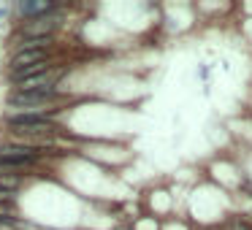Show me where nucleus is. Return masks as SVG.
Returning <instances> with one entry per match:
<instances>
[{
	"instance_id": "7",
	"label": "nucleus",
	"mask_w": 252,
	"mask_h": 230,
	"mask_svg": "<svg viewBox=\"0 0 252 230\" xmlns=\"http://www.w3.org/2000/svg\"><path fill=\"white\" fill-rule=\"evenodd\" d=\"M44 73H49V62H38V65L22 68V71H11V79L17 84H22V82H30L35 76H44Z\"/></svg>"
},
{
	"instance_id": "8",
	"label": "nucleus",
	"mask_w": 252,
	"mask_h": 230,
	"mask_svg": "<svg viewBox=\"0 0 252 230\" xmlns=\"http://www.w3.org/2000/svg\"><path fill=\"white\" fill-rule=\"evenodd\" d=\"M19 184H22V176L19 173H0V190L14 192V190H19Z\"/></svg>"
},
{
	"instance_id": "5",
	"label": "nucleus",
	"mask_w": 252,
	"mask_h": 230,
	"mask_svg": "<svg viewBox=\"0 0 252 230\" xmlns=\"http://www.w3.org/2000/svg\"><path fill=\"white\" fill-rule=\"evenodd\" d=\"M38 62H49V52H17V55L11 57V71H22V68H30V65H38Z\"/></svg>"
},
{
	"instance_id": "3",
	"label": "nucleus",
	"mask_w": 252,
	"mask_h": 230,
	"mask_svg": "<svg viewBox=\"0 0 252 230\" xmlns=\"http://www.w3.org/2000/svg\"><path fill=\"white\" fill-rule=\"evenodd\" d=\"M57 95V87H41V89H17L8 95V106H19V109H44L52 98Z\"/></svg>"
},
{
	"instance_id": "1",
	"label": "nucleus",
	"mask_w": 252,
	"mask_h": 230,
	"mask_svg": "<svg viewBox=\"0 0 252 230\" xmlns=\"http://www.w3.org/2000/svg\"><path fill=\"white\" fill-rule=\"evenodd\" d=\"M49 109H22V111H11L6 116V122L11 127H17L19 133H49L55 127V122L46 114Z\"/></svg>"
},
{
	"instance_id": "6",
	"label": "nucleus",
	"mask_w": 252,
	"mask_h": 230,
	"mask_svg": "<svg viewBox=\"0 0 252 230\" xmlns=\"http://www.w3.org/2000/svg\"><path fill=\"white\" fill-rule=\"evenodd\" d=\"M19 11L30 19H38V17H49L55 11V6H52L49 0H25L22 6H19Z\"/></svg>"
},
{
	"instance_id": "10",
	"label": "nucleus",
	"mask_w": 252,
	"mask_h": 230,
	"mask_svg": "<svg viewBox=\"0 0 252 230\" xmlns=\"http://www.w3.org/2000/svg\"><path fill=\"white\" fill-rule=\"evenodd\" d=\"M250 225H252V217H250Z\"/></svg>"
},
{
	"instance_id": "9",
	"label": "nucleus",
	"mask_w": 252,
	"mask_h": 230,
	"mask_svg": "<svg viewBox=\"0 0 252 230\" xmlns=\"http://www.w3.org/2000/svg\"><path fill=\"white\" fill-rule=\"evenodd\" d=\"M14 201V192H6V190H0V206L3 203H11Z\"/></svg>"
},
{
	"instance_id": "4",
	"label": "nucleus",
	"mask_w": 252,
	"mask_h": 230,
	"mask_svg": "<svg viewBox=\"0 0 252 230\" xmlns=\"http://www.w3.org/2000/svg\"><path fill=\"white\" fill-rule=\"evenodd\" d=\"M57 19L52 17H38V19H30V22L22 25V35L25 38H49V33L55 30Z\"/></svg>"
},
{
	"instance_id": "2",
	"label": "nucleus",
	"mask_w": 252,
	"mask_h": 230,
	"mask_svg": "<svg viewBox=\"0 0 252 230\" xmlns=\"http://www.w3.org/2000/svg\"><path fill=\"white\" fill-rule=\"evenodd\" d=\"M41 152L35 146H22V144H0V168L3 171H19L30 168Z\"/></svg>"
}]
</instances>
